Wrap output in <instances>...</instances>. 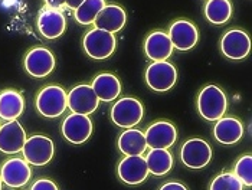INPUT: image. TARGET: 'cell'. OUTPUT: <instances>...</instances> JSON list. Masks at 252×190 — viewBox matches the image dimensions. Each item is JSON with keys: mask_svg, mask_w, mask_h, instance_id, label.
<instances>
[{"mask_svg": "<svg viewBox=\"0 0 252 190\" xmlns=\"http://www.w3.org/2000/svg\"><path fill=\"white\" fill-rule=\"evenodd\" d=\"M25 69L35 78L48 76L55 68V57L46 48H33L25 57Z\"/></svg>", "mask_w": 252, "mask_h": 190, "instance_id": "7c38bea8", "label": "cell"}, {"mask_svg": "<svg viewBox=\"0 0 252 190\" xmlns=\"http://www.w3.org/2000/svg\"><path fill=\"white\" fill-rule=\"evenodd\" d=\"M117 146L124 156H143L147 149L144 133L137 128L124 130L118 137Z\"/></svg>", "mask_w": 252, "mask_h": 190, "instance_id": "44dd1931", "label": "cell"}, {"mask_svg": "<svg viewBox=\"0 0 252 190\" xmlns=\"http://www.w3.org/2000/svg\"><path fill=\"white\" fill-rule=\"evenodd\" d=\"M158 190H188V188L179 182H169V183L163 185Z\"/></svg>", "mask_w": 252, "mask_h": 190, "instance_id": "f546056e", "label": "cell"}, {"mask_svg": "<svg viewBox=\"0 0 252 190\" xmlns=\"http://www.w3.org/2000/svg\"><path fill=\"white\" fill-rule=\"evenodd\" d=\"M82 1H84V0H65V4H66L69 9H74V10H75Z\"/></svg>", "mask_w": 252, "mask_h": 190, "instance_id": "1f68e13d", "label": "cell"}, {"mask_svg": "<svg viewBox=\"0 0 252 190\" xmlns=\"http://www.w3.org/2000/svg\"><path fill=\"white\" fill-rule=\"evenodd\" d=\"M209 190H244V185L233 173H222L212 180Z\"/></svg>", "mask_w": 252, "mask_h": 190, "instance_id": "4316f807", "label": "cell"}, {"mask_svg": "<svg viewBox=\"0 0 252 190\" xmlns=\"http://www.w3.org/2000/svg\"><path fill=\"white\" fill-rule=\"evenodd\" d=\"M66 108V93L59 85H48L36 96V110L46 118H57L63 114Z\"/></svg>", "mask_w": 252, "mask_h": 190, "instance_id": "3957f363", "label": "cell"}, {"mask_svg": "<svg viewBox=\"0 0 252 190\" xmlns=\"http://www.w3.org/2000/svg\"><path fill=\"white\" fill-rule=\"evenodd\" d=\"M94 130L91 118L88 115L72 114L68 115L62 123V134L72 144H82L88 141Z\"/></svg>", "mask_w": 252, "mask_h": 190, "instance_id": "30bf717a", "label": "cell"}, {"mask_svg": "<svg viewBox=\"0 0 252 190\" xmlns=\"http://www.w3.org/2000/svg\"><path fill=\"white\" fill-rule=\"evenodd\" d=\"M228 108L225 93L216 85H206L197 96V111L208 121H218Z\"/></svg>", "mask_w": 252, "mask_h": 190, "instance_id": "6da1fadb", "label": "cell"}, {"mask_svg": "<svg viewBox=\"0 0 252 190\" xmlns=\"http://www.w3.org/2000/svg\"><path fill=\"white\" fill-rule=\"evenodd\" d=\"M22 153L25 156V160L29 164L45 166L52 160L54 153H55V146L49 137L32 135L31 138H26Z\"/></svg>", "mask_w": 252, "mask_h": 190, "instance_id": "8992f818", "label": "cell"}, {"mask_svg": "<svg viewBox=\"0 0 252 190\" xmlns=\"http://www.w3.org/2000/svg\"><path fill=\"white\" fill-rule=\"evenodd\" d=\"M66 102L68 108L74 114L90 115L98 108L99 99L91 85L79 84L69 91V94H66Z\"/></svg>", "mask_w": 252, "mask_h": 190, "instance_id": "ba28073f", "label": "cell"}, {"mask_svg": "<svg viewBox=\"0 0 252 190\" xmlns=\"http://www.w3.org/2000/svg\"><path fill=\"white\" fill-rule=\"evenodd\" d=\"M117 173H118V177L124 183L130 186H136L147 179L149 167L143 156H126L120 161L117 167Z\"/></svg>", "mask_w": 252, "mask_h": 190, "instance_id": "8fae6325", "label": "cell"}, {"mask_svg": "<svg viewBox=\"0 0 252 190\" xmlns=\"http://www.w3.org/2000/svg\"><path fill=\"white\" fill-rule=\"evenodd\" d=\"M104 6L105 0H84L75 9L74 16L79 25H93Z\"/></svg>", "mask_w": 252, "mask_h": 190, "instance_id": "484cf974", "label": "cell"}, {"mask_svg": "<svg viewBox=\"0 0 252 190\" xmlns=\"http://www.w3.org/2000/svg\"><path fill=\"white\" fill-rule=\"evenodd\" d=\"M26 141V133L18 120L7 121L0 127V152L15 154L22 152Z\"/></svg>", "mask_w": 252, "mask_h": 190, "instance_id": "e0dca14e", "label": "cell"}, {"mask_svg": "<svg viewBox=\"0 0 252 190\" xmlns=\"http://www.w3.org/2000/svg\"><path fill=\"white\" fill-rule=\"evenodd\" d=\"M82 46L88 57L95 61H102L114 54L117 48V39L114 33L94 28L90 32H87V35L84 36Z\"/></svg>", "mask_w": 252, "mask_h": 190, "instance_id": "7a4b0ae2", "label": "cell"}, {"mask_svg": "<svg viewBox=\"0 0 252 190\" xmlns=\"http://www.w3.org/2000/svg\"><path fill=\"white\" fill-rule=\"evenodd\" d=\"M127 15L126 10L118 4H105L104 9L98 13V16L94 20V25L97 29L116 33L126 26Z\"/></svg>", "mask_w": 252, "mask_h": 190, "instance_id": "ac0fdd59", "label": "cell"}, {"mask_svg": "<svg viewBox=\"0 0 252 190\" xmlns=\"http://www.w3.org/2000/svg\"><path fill=\"white\" fill-rule=\"evenodd\" d=\"M144 137L150 149H170L177 140V131L172 123L157 121L147 128Z\"/></svg>", "mask_w": 252, "mask_h": 190, "instance_id": "9a60e30c", "label": "cell"}, {"mask_svg": "<svg viewBox=\"0 0 252 190\" xmlns=\"http://www.w3.org/2000/svg\"><path fill=\"white\" fill-rule=\"evenodd\" d=\"M1 183H3V182H1V179H0V190H1Z\"/></svg>", "mask_w": 252, "mask_h": 190, "instance_id": "d6a6232c", "label": "cell"}, {"mask_svg": "<svg viewBox=\"0 0 252 190\" xmlns=\"http://www.w3.org/2000/svg\"><path fill=\"white\" fill-rule=\"evenodd\" d=\"M251 51V39L241 29L228 31L220 39V52L232 61H241L248 57Z\"/></svg>", "mask_w": 252, "mask_h": 190, "instance_id": "9c48e42d", "label": "cell"}, {"mask_svg": "<svg viewBox=\"0 0 252 190\" xmlns=\"http://www.w3.org/2000/svg\"><path fill=\"white\" fill-rule=\"evenodd\" d=\"M144 158L153 176H164L173 167V156L167 149H150Z\"/></svg>", "mask_w": 252, "mask_h": 190, "instance_id": "cb8c5ba5", "label": "cell"}, {"mask_svg": "<svg viewBox=\"0 0 252 190\" xmlns=\"http://www.w3.org/2000/svg\"><path fill=\"white\" fill-rule=\"evenodd\" d=\"M180 158L189 169H203L212 158V149L202 138H190L182 146Z\"/></svg>", "mask_w": 252, "mask_h": 190, "instance_id": "52a82bcc", "label": "cell"}, {"mask_svg": "<svg viewBox=\"0 0 252 190\" xmlns=\"http://www.w3.org/2000/svg\"><path fill=\"white\" fill-rule=\"evenodd\" d=\"M91 87H93L94 93L98 96V99L104 101V102L114 101L121 93L120 79L116 75L110 74V72H102V74L95 76Z\"/></svg>", "mask_w": 252, "mask_h": 190, "instance_id": "7402d4cb", "label": "cell"}, {"mask_svg": "<svg viewBox=\"0 0 252 190\" xmlns=\"http://www.w3.org/2000/svg\"><path fill=\"white\" fill-rule=\"evenodd\" d=\"M251 167H252V157L251 154H247V156H242L235 167H233V174L242 182L244 186L247 188H251L252 186V174H251Z\"/></svg>", "mask_w": 252, "mask_h": 190, "instance_id": "83f0119b", "label": "cell"}, {"mask_svg": "<svg viewBox=\"0 0 252 190\" xmlns=\"http://www.w3.org/2000/svg\"><path fill=\"white\" fill-rule=\"evenodd\" d=\"M31 190H59V189H58V186H57L52 180H49V179H39V180H36V182L32 185Z\"/></svg>", "mask_w": 252, "mask_h": 190, "instance_id": "f1b7e54d", "label": "cell"}, {"mask_svg": "<svg viewBox=\"0 0 252 190\" xmlns=\"http://www.w3.org/2000/svg\"><path fill=\"white\" fill-rule=\"evenodd\" d=\"M32 177V170L25 158H10L0 169V179L9 188H22Z\"/></svg>", "mask_w": 252, "mask_h": 190, "instance_id": "4fadbf2b", "label": "cell"}, {"mask_svg": "<svg viewBox=\"0 0 252 190\" xmlns=\"http://www.w3.org/2000/svg\"><path fill=\"white\" fill-rule=\"evenodd\" d=\"M169 38L177 51H190L193 49L199 40V32L197 28L189 20H176L170 26Z\"/></svg>", "mask_w": 252, "mask_h": 190, "instance_id": "5bb4252c", "label": "cell"}, {"mask_svg": "<svg viewBox=\"0 0 252 190\" xmlns=\"http://www.w3.org/2000/svg\"><path fill=\"white\" fill-rule=\"evenodd\" d=\"M65 28L66 20L61 10L51 7H45L40 10L38 16V31L43 38H59L65 32Z\"/></svg>", "mask_w": 252, "mask_h": 190, "instance_id": "2e32d148", "label": "cell"}, {"mask_svg": "<svg viewBox=\"0 0 252 190\" xmlns=\"http://www.w3.org/2000/svg\"><path fill=\"white\" fill-rule=\"evenodd\" d=\"M205 15L211 23L223 25L232 16V3L229 0H208Z\"/></svg>", "mask_w": 252, "mask_h": 190, "instance_id": "d4e9b609", "label": "cell"}, {"mask_svg": "<svg viewBox=\"0 0 252 190\" xmlns=\"http://www.w3.org/2000/svg\"><path fill=\"white\" fill-rule=\"evenodd\" d=\"M25 110L23 96L13 90H6L0 93V118L6 121H13L19 118Z\"/></svg>", "mask_w": 252, "mask_h": 190, "instance_id": "603a6c76", "label": "cell"}, {"mask_svg": "<svg viewBox=\"0 0 252 190\" xmlns=\"http://www.w3.org/2000/svg\"><path fill=\"white\" fill-rule=\"evenodd\" d=\"M144 52L152 61H167L173 52L169 35L161 31L150 33L144 42Z\"/></svg>", "mask_w": 252, "mask_h": 190, "instance_id": "d6986e66", "label": "cell"}, {"mask_svg": "<svg viewBox=\"0 0 252 190\" xmlns=\"http://www.w3.org/2000/svg\"><path fill=\"white\" fill-rule=\"evenodd\" d=\"M177 81V71L167 61H155L146 71L147 85L157 93H166L175 87Z\"/></svg>", "mask_w": 252, "mask_h": 190, "instance_id": "5b68a950", "label": "cell"}, {"mask_svg": "<svg viewBox=\"0 0 252 190\" xmlns=\"http://www.w3.org/2000/svg\"><path fill=\"white\" fill-rule=\"evenodd\" d=\"M46 3V7H51V9H61L62 6H65V0H45Z\"/></svg>", "mask_w": 252, "mask_h": 190, "instance_id": "4dcf8cb0", "label": "cell"}, {"mask_svg": "<svg viewBox=\"0 0 252 190\" xmlns=\"http://www.w3.org/2000/svg\"><path fill=\"white\" fill-rule=\"evenodd\" d=\"M214 135L222 144H235L244 137V126L235 117H222L215 124Z\"/></svg>", "mask_w": 252, "mask_h": 190, "instance_id": "ffe728a7", "label": "cell"}, {"mask_svg": "<svg viewBox=\"0 0 252 190\" xmlns=\"http://www.w3.org/2000/svg\"><path fill=\"white\" fill-rule=\"evenodd\" d=\"M143 115H144V108H143L141 102L131 96L118 99L111 108L113 123L126 130L136 127L137 124L143 120Z\"/></svg>", "mask_w": 252, "mask_h": 190, "instance_id": "277c9868", "label": "cell"}]
</instances>
